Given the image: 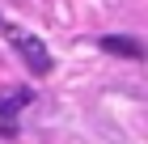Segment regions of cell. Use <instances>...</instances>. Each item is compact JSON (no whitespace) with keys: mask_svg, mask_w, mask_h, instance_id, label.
<instances>
[{"mask_svg":"<svg viewBox=\"0 0 148 144\" xmlns=\"http://www.w3.org/2000/svg\"><path fill=\"white\" fill-rule=\"evenodd\" d=\"M21 102H30L25 89H9V93H0V119H13V114L21 110Z\"/></svg>","mask_w":148,"mask_h":144,"instance_id":"3957f363","label":"cell"},{"mask_svg":"<svg viewBox=\"0 0 148 144\" xmlns=\"http://www.w3.org/2000/svg\"><path fill=\"white\" fill-rule=\"evenodd\" d=\"M102 51L127 55V59H140V55H144V47H140L136 38H127V34H106V38H102Z\"/></svg>","mask_w":148,"mask_h":144,"instance_id":"7a4b0ae2","label":"cell"},{"mask_svg":"<svg viewBox=\"0 0 148 144\" xmlns=\"http://www.w3.org/2000/svg\"><path fill=\"white\" fill-rule=\"evenodd\" d=\"M13 47L21 51V59L30 64V72H38V76H42V72H51V51L38 43L34 34H13Z\"/></svg>","mask_w":148,"mask_h":144,"instance_id":"6da1fadb","label":"cell"}]
</instances>
